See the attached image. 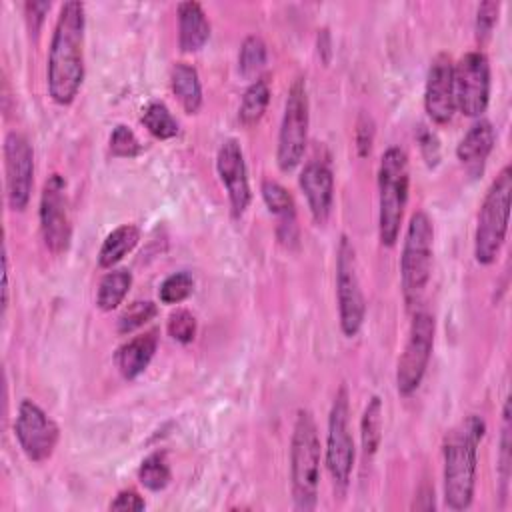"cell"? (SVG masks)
I'll use <instances>...</instances> for the list:
<instances>
[{
	"instance_id": "cell-1",
	"label": "cell",
	"mask_w": 512,
	"mask_h": 512,
	"mask_svg": "<svg viewBox=\"0 0 512 512\" xmlns=\"http://www.w3.org/2000/svg\"><path fill=\"white\" fill-rule=\"evenodd\" d=\"M84 4L70 0L60 6L48 52V94L60 104L74 102L84 80Z\"/></svg>"
},
{
	"instance_id": "cell-2",
	"label": "cell",
	"mask_w": 512,
	"mask_h": 512,
	"mask_svg": "<svg viewBox=\"0 0 512 512\" xmlns=\"http://www.w3.org/2000/svg\"><path fill=\"white\" fill-rule=\"evenodd\" d=\"M486 424L480 416H466L452 428L444 440V500L452 510H464L472 504L476 488L478 446Z\"/></svg>"
},
{
	"instance_id": "cell-3",
	"label": "cell",
	"mask_w": 512,
	"mask_h": 512,
	"mask_svg": "<svg viewBox=\"0 0 512 512\" xmlns=\"http://www.w3.org/2000/svg\"><path fill=\"white\" fill-rule=\"evenodd\" d=\"M292 498L298 510H314L320 484V438L312 412L298 410L290 442Z\"/></svg>"
},
{
	"instance_id": "cell-4",
	"label": "cell",
	"mask_w": 512,
	"mask_h": 512,
	"mask_svg": "<svg viewBox=\"0 0 512 512\" xmlns=\"http://www.w3.org/2000/svg\"><path fill=\"white\" fill-rule=\"evenodd\" d=\"M408 156L402 148L390 146L378 168V234L384 246H394L408 200Z\"/></svg>"
},
{
	"instance_id": "cell-5",
	"label": "cell",
	"mask_w": 512,
	"mask_h": 512,
	"mask_svg": "<svg viewBox=\"0 0 512 512\" xmlns=\"http://www.w3.org/2000/svg\"><path fill=\"white\" fill-rule=\"evenodd\" d=\"M432 244H434V228L432 220L424 210H418L410 216L402 256H400V280L402 294L408 308L420 304L426 284L430 280L432 270Z\"/></svg>"
},
{
	"instance_id": "cell-6",
	"label": "cell",
	"mask_w": 512,
	"mask_h": 512,
	"mask_svg": "<svg viewBox=\"0 0 512 512\" xmlns=\"http://www.w3.org/2000/svg\"><path fill=\"white\" fill-rule=\"evenodd\" d=\"M510 194H512V170L504 166L500 174L490 184L476 222L474 232V256L478 264H492L504 244L510 214Z\"/></svg>"
},
{
	"instance_id": "cell-7",
	"label": "cell",
	"mask_w": 512,
	"mask_h": 512,
	"mask_svg": "<svg viewBox=\"0 0 512 512\" xmlns=\"http://www.w3.org/2000/svg\"><path fill=\"white\" fill-rule=\"evenodd\" d=\"M336 298L338 316L344 336L352 338L358 334L364 322L366 302L360 288L356 250L348 236H342L336 250Z\"/></svg>"
},
{
	"instance_id": "cell-8",
	"label": "cell",
	"mask_w": 512,
	"mask_h": 512,
	"mask_svg": "<svg viewBox=\"0 0 512 512\" xmlns=\"http://www.w3.org/2000/svg\"><path fill=\"white\" fill-rule=\"evenodd\" d=\"M326 468L336 488L344 490L350 482L354 468V440L350 430V402L346 386L334 396L328 416V438H326Z\"/></svg>"
},
{
	"instance_id": "cell-9",
	"label": "cell",
	"mask_w": 512,
	"mask_h": 512,
	"mask_svg": "<svg viewBox=\"0 0 512 512\" xmlns=\"http://www.w3.org/2000/svg\"><path fill=\"white\" fill-rule=\"evenodd\" d=\"M306 142H308V94H306L304 80L298 78L290 86L282 124H280V134H278L276 160L282 172H290L300 164L306 150Z\"/></svg>"
},
{
	"instance_id": "cell-10",
	"label": "cell",
	"mask_w": 512,
	"mask_h": 512,
	"mask_svg": "<svg viewBox=\"0 0 512 512\" xmlns=\"http://www.w3.org/2000/svg\"><path fill=\"white\" fill-rule=\"evenodd\" d=\"M434 346V318L428 312H416L410 332L396 368V388L402 396H410L422 382Z\"/></svg>"
},
{
	"instance_id": "cell-11",
	"label": "cell",
	"mask_w": 512,
	"mask_h": 512,
	"mask_svg": "<svg viewBox=\"0 0 512 512\" xmlns=\"http://www.w3.org/2000/svg\"><path fill=\"white\" fill-rule=\"evenodd\" d=\"M454 100L456 108L470 118H480L490 100V64L484 52H466L454 64Z\"/></svg>"
},
{
	"instance_id": "cell-12",
	"label": "cell",
	"mask_w": 512,
	"mask_h": 512,
	"mask_svg": "<svg viewBox=\"0 0 512 512\" xmlns=\"http://www.w3.org/2000/svg\"><path fill=\"white\" fill-rule=\"evenodd\" d=\"M40 230L52 254H64L72 240V224L66 198V182L60 174L46 178L40 194Z\"/></svg>"
},
{
	"instance_id": "cell-13",
	"label": "cell",
	"mask_w": 512,
	"mask_h": 512,
	"mask_svg": "<svg viewBox=\"0 0 512 512\" xmlns=\"http://www.w3.org/2000/svg\"><path fill=\"white\" fill-rule=\"evenodd\" d=\"M16 440L30 462H44L52 456L60 430L56 422L32 400H22L14 422Z\"/></svg>"
},
{
	"instance_id": "cell-14",
	"label": "cell",
	"mask_w": 512,
	"mask_h": 512,
	"mask_svg": "<svg viewBox=\"0 0 512 512\" xmlns=\"http://www.w3.org/2000/svg\"><path fill=\"white\" fill-rule=\"evenodd\" d=\"M4 172L8 204L12 210L22 212L32 194L34 152L26 136L18 132H8L4 138Z\"/></svg>"
},
{
	"instance_id": "cell-15",
	"label": "cell",
	"mask_w": 512,
	"mask_h": 512,
	"mask_svg": "<svg viewBox=\"0 0 512 512\" xmlns=\"http://www.w3.org/2000/svg\"><path fill=\"white\" fill-rule=\"evenodd\" d=\"M216 170L228 192L232 216L234 218L242 216L250 204V184H248V172H246L242 148L234 138L224 140L222 146L218 148Z\"/></svg>"
},
{
	"instance_id": "cell-16",
	"label": "cell",
	"mask_w": 512,
	"mask_h": 512,
	"mask_svg": "<svg viewBox=\"0 0 512 512\" xmlns=\"http://www.w3.org/2000/svg\"><path fill=\"white\" fill-rule=\"evenodd\" d=\"M424 108L436 124H446L454 116V64L448 54H438L428 70Z\"/></svg>"
},
{
	"instance_id": "cell-17",
	"label": "cell",
	"mask_w": 512,
	"mask_h": 512,
	"mask_svg": "<svg viewBox=\"0 0 512 512\" xmlns=\"http://www.w3.org/2000/svg\"><path fill=\"white\" fill-rule=\"evenodd\" d=\"M300 188L306 196L310 214L316 224H324L330 216L332 198H334V176L328 164L308 162L300 172Z\"/></svg>"
},
{
	"instance_id": "cell-18",
	"label": "cell",
	"mask_w": 512,
	"mask_h": 512,
	"mask_svg": "<svg viewBox=\"0 0 512 512\" xmlns=\"http://www.w3.org/2000/svg\"><path fill=\"white\" fill-rule=\"evenodd\" d=\"M494 142H496V134L492 124L488 120H478L470 126V130L460 140L456 148V156L466 166V170L472 176H476L482 172L484 162L494 148Z\"/></svg>"
},
{
	"instance_id": "cell-19",
	"label": "cell",
	"mask_w": 512,
	"mask_h": 512,
	"mask_svg": "<svg viewBox=\"0 0 512 512\" xmlns=\"http://www.w3.org/2000/svg\"><path fill=\"white\" fill-rule=\"evenodd\" d=\"M156 346H158V332L156 330H148L144 334L134 336L132 340H128L126 344H122L116 350V356H114L116 368L120 370V374L126 380H134L136 376H140L148 368L150 360L154 358Z\"/></svg>"
},
{
	"instance_id": "cell-20",
	"label": "cell",
	"mask_w": 512,
	"mask_h": 512,
	"mask_svg": "<svg viewBox=\"0 0 512 512\" xmlns=\"http://www.w3.org/2000/svg\"><path fill=\"white\" fill-rule=\"evenodd\" d=\"M210 38V22L198 2L178 4V46L182 52H198Z\"/></svg>"
},
{
	"instance_id": "cell-21",
	"label": "cell",
	"mask_w": 512,
	"mask_h": 512,
	"mask_svg": "<svg viewBox=\"0 0 512 512\" xmlns=\"http://www.w3.org/2000/svg\"><path fill=\"white\" fill-rule=\"evenodd\" d=\"M262 198L268 210L278 218V238L282 242L296 240V204L292 194L276 180L262 182Z\"/></svg>"
},
{
	"instance_id": "cell-22",
	"label": "cell",
	"mask_w": 512,
	"mask_h": 512,
	"mask_svg": "<svg viewBox=\"0 0 512 512\" xmlns=\"http://www.w3.org/2000/svg\"><path fill=\"white\" fill-rule=\"evenodd\" d=\"M172 92L188 114H196L202 106V84L194 66L176 62L170 72Z\"/></svg>"
},
{
	"instance_id": "cell-23",
	"label": "cell",
	"mask_w": 512,
	"mask_h": 512,
	"mask_svg": "<svg viewBox=\"0 0 512 512\" xmlns=\"http://www.w3.org/2000/svg\"><path fill=\"white\" fill-rule=\"evenodd\" d=\"M140 240V230L134 224H122L114 228L102 242L98 252L100 268H112L118 264Z\"/></svg>"
},
{
	"instance_id": "cell-24",
	"label": "cell",
	"mask_w": 512,
	"mask_h": 512,
	"mask_svg": "<svg viewBox=\"0 0 512 512\" xmlns=\"http://www.w3.org/2000/svg\"><path fill=\"white\" fill-rule=\"evenodd\" d=\"M130 286H132V274L128 270H124V268L110 270L100 280L98 294H96V306L104 312L114 310L118 304H122Z\"/></svg>"
},
{
	"instance_id": "cell-25",
	"label": "cell",
	"mask_w": 512,
	"mask_h": 512,
	"mask_svg": "<svg viewBox=\"0 0 512 512\" xmlns=\"http://www.w3.org/2000/svg\"><path fill=\"white\" fill-rule=\"evenodd\" d=\"M268 102H270V84L266 78L260 76L246 88L238 108V120L244 126H254L264 116Z\"/></svg>"
},
{
	"instance_id": "cell-26",
	"label": "cell",
	"mask_w": 512,
	"mask_h": 512,
	"mask_svg": "<svg viewBox=\"0 0 512 512\" xmlns=\"http://www.w3.org/2000/svg\"><path fill=\"white\" fill-rule=\"evenodd\" d=\"M360 436H362V448L368 456H372L382 440V400L378 396H372L360 422Z\"/></svg>"
},
{
	"instance_id": "cell-27",
	"label": "cell",
	"mask_w": 512,
	"mask_h": 512,
	"mask_svg": "<svg viewBox=\"0 0 512 512\" xmlns=\"http://www.w3.org/2000/svg\"><path fill=\"white\" fill-rule=\"evenodd\" d=\"M266 66V44L260 36H246L240 54H238V70L244 78H250L252 82L260 78V70Z\"/></svg>"
},
{
	"instance_id": "cell-28",
	"label": "cell",
	"mask_w": 512,
	"mask_h": 512,
	"mask_svg": "<svg viewBox=\"0 0 512 512\" xmlns=\"http://www.w3.org/2000/svg\"><path fill=\"white\" fill-rule=\"evenodd\" d=\"M142 124L148 132L160 140L174 138L178 134V120L162 102H150L142 112Z\"/></svg>"
},
{
	"instance_id": "cell-29",
	"label": "cell",
	"mask_w": 512,
	"mask_h": 512,
	"mask_svg": "<svg viewBox=\"0 0 512 512\" xmlns=\"http://www.w3.org/2000/svg\"><path fill=\"white\" fill-rule=\"evenodd\" d=\"M170 466L166 462V456L160 452H154L150 456H146L140 464L138 470V480L144 488L152 490V492H160L170 484Z\"/></svg>"
},
{
	"instance_id": "cell-30",
	"label": "cell",
	"mask_w": 512,
	"mask_h": 512,
	"mask_svg": "<svg viewBox=\"0 0 512 512\" xmlns=\"http://www.w3.org/2000/svg\"><path fill=\"white\" fill-rule=\"evenodd\" d=\"M194 290V278L188 272H174L160 284L158 296L164 304H178L186 300Z\"/></svg>"
},
{
	"instance_id": "cell-31",
	"label": "cell",
	"mask_w": 512,
	"mask_h": 512,
	"mask_svg": "<svg viewBox=\"0 0 512 512\" xmlns=\"http://www.w3.org/2000/svg\"><path fill=\"white\" fill-rule=\"evenodd\" d=\"M156 312H158V308L150 300L132 302L118 318V332L128 334V332L144 326L148 320H152L156 316Z\"/></svg>"
},
{
	"instance_id": "cell-32",
	"label": "cell",
	"mask_w": 512,
	"mask_h": 512,
	"mask_svg": "<svg viewBox=\"0 0 512 512\" xmlns=\"http://www.w3.org/2000/svg\"><path fill=\"white\" fill-rule=\"evenodd\" d=\"M168 334L180 342V344H188L194 340L196 336V318L192 312L188 310H176L168 316Z\"/></svg>"
},
{
	"instance_id": "cell-33",
	"label": "cell",
	"mask_w": 512,
	"mask_h": 512,
	"mask_svg": "<svg viewBox=\"0 0 512 512\" xmlns=\"http://www.w3.org/2000/svg\"><path fill=\"white\" fill-rule=\"evenodd\" d=\"M142 150L136 134L124 126V124H118L110 136V152L118 158H132L136 156L138 152Z\"/></svg>"
},
{
	"instance_id": "cell-34",
	"label": "cell",
	"mask_w": 512,
	"mask_h": 512,
	"mask_svg": "<svg viewBox=\"0 0 512 512\" xmlns=\"http://www.w3.org/2000/svg\"><path fill=\"white\" fill-rule=\"evenodd\" d=\"M510 402H504L502 412V436H500V482L502 494H506L508 478H510Z\"/></svg>"
},
{
	"instance_id": "cell-35",
	"label": "cell",
	"mask_w": 512,
	"mask_h": 512,
	"mask_svg": "<svg viewBox=\"0 0 512 512\" xmlns=\"http://www.w3.org/2000/svg\"><path fill=\"white\" fill-rule=\"evenodd\" d=\"M500 4L498 2H482L476 12V38L478 42H486L498 22Z\"/></svg>"
},
{
	"instance_id": "cell-36",
	"label": "cell",
	"mask_w": 512,
	"mask_h": 512,
	"mask_svg": "<svg viewBox=\"0 0 512 512\" xmlns=\"http://www.w3.org/2000/svg\"><path fill=\"white\" fill-rule=\"evenodd\" d=\"M372 142H374V122L370 114H360L356 124V148L362 158L370 154Z\"/></svg>"
},
{
	"instance_id": "cell-37",
	"label": "cell",
	"mask_w": 512,
	"mask_h": 512,
	"mask_svg": "<svg viewBox=\"0 0 512 512\" xmlns=\"http://www.w3.org/2000/svg\"><path fill=\"white\" fill-rule=\"evenodd\" d=\"M146 502L144 498L134 490H122L118 496L110 502V510H144Z\"/></svg>"
},
{
	"instance_id": "cell-38",
	"label": "cell",
	"mask_w": 512,
	"mask_h": 512,
	"mask_svg": "<svg viewBox=\"0 0 512 512\" xmlns=\"http://www.w3.org/2000/svg\"><path fill=\"white\" fill-rule=\"evenodd\" d=\"M418 142H420V150H422L426 162L430 166H434L438 162V156H440V146H438L436 136L422 126L420 132H418Z\"/></svg>"
},
{
	"instance_id": "cell-39",
	"label": "cell",
	"mask_w": 512,
	"mask_h": 512,
	"mask_svg": "<svg viewBox=\"0 0 512 512\" xmlns=\"http://www.w3.org/2000/svg\"><path fill=\"white\" fill-rule=\"evenodd\" d=\"M26 14H28V24L32 32H38L44 14L50 10V2H26Z\"/></svg>"
},
{
	"instance_id": "cell-40",
	"label": "cell",
	"mask_w": 512,
	"mask_h": 512,
	"mask_svg": "<svg viewBox=\"0 0 512 512\" xmlns=\"http://www.w3.org/2000/svg\"><path fill=\"white\" fill-rule=\"evenodd\" d=\"M2 264H4V270H2V310H6V306H8V256H6V250H4V256H2Z\"/></svg>"
}]
</instances>
